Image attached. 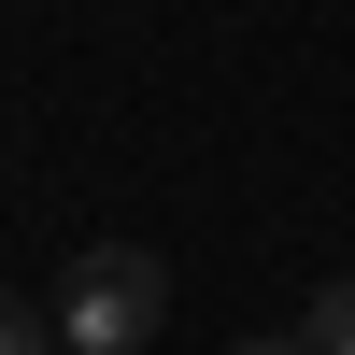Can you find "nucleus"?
<instances>
[{
	"label": "nucleus",
	"instance_id": "obj_2",
	"mask_svg": "<svg viewBox=\"0 0 355 355\" xmlns=\"http://www.w3.org/2000/svg\"><path fill=\"white\" fill-rule=\"evenodd\" d=\"M299 341H313V355H355V284H313V313H299Z\"/></svg>",
	"mask_w": 355,
	"mask_h": 355
},
{
	"label": "nucleus",
	"instance_id": "obj_4",
	"mask_svg": "<svg viewBox=\"0 0 355 355\" xmlns=\"http://www.w3.org/2000/svg\"><path fill=\"white\" fill-rule=\"evenodd\" d=\"M227 355H313V341H227Z\"/></svg>",
	"mask_w": 355,
	"mask_h": 355
},
{
	"label": "nucleus",
	"instance_id": "obj_1",
	"mask_svg": "<svg viewBox=\"0 0 355 355\" xmlns=\"http://www.w3.org/2000/svg\"><path fill=\"white\" fill-rule=\"evenodd\" d=\"M57 355H142L171 327V270L142 242H100V256H71V270H57Z\"/></svg>",
	"mask_w": 355,
	"mask_h": 355
},
{
	"label": "nucleus",
	"instance_id": "obj_3",
	"mask_svg": "<svg viewBox=\"0 0 355 355\" xmlns=\"http://www.w3.org/2000/svg\"><path fill=\"white\" fill-rule=\"evenodd\" d=\"M0 355H57V313L43 299H0Z\"/></svg>",
	"mask_w": 355,
	"mask_h": 355
}]
</instances>
